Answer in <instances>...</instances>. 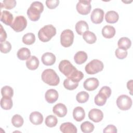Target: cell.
<instances>
[{
	"instance_id": "cell-1",
	"label": "cell",
	"mask_w": 133,
	"mask_h": 133,
	"mask_svg": "<svg viewBox=\"0 0 133 133\" xmlns=\"http://www.w3.org/2000/svg\"><path fill=\"white\" fill-rule=\"evenodd\" d=\"M44 10V5L39 1H35L31 3L27 10V15L32 21H37L41 17V13Z\"/></svg>"
},
{
	"instance_id": "cell-2",
	"label": "cell",
	"mask_w": 133,
	"mask_h": 133,
	"mask_svg": "<svg viewBox=\"0 0 133 133\" xmlns=\"http://www.w3.org/2000/svg\"><path fill=\"white\" fill-rule=\"evenodd\" d=\"M42 81L50 86H57L60 82V78L56 72L51 69L45 70L42 73Z\"/></svg>"
},
{
	"instance_id": "cell-3",
	"label": "cell",
	"mask_w": 133,
	"mask_h": 133,
	"mask_svg": "<svg viewBox=\"0 0 133 133\" xmlns=\"http://www.w3.org/2000/svg\"><path fill=\"white\" fill-rule=\"evenodd\" d=\"M56 34V29L51 24H48L42 28L38 32V37L43 42H47Z\"/></svg>"
},
{
	"instance_id": "cell-4",
	"label": "cell",
	"mask_w": 133,
	"mask_h": 133,
	"mask_svg": "<svg viewBox=\"0 0 133 133\" xmlns=\"http://www.w3.org/2000/svg\"><path fill=\"white\" fill-rule=\"evenodd\" d=\"M103 67V63L101 61L94 59L86 65L85 70L88 74H95L102 71Z\"/></svg>"
},
{
	"instance_id": "cell-5",
	"label": "cell",
	"mask_w": 133,
	"mask_h": 133,
	"mask_svg": "<svg viewBox=\"0 0 133 133\" xmlns=\"http://www.w3.org/2000/svg\"><path fill=\"white\" fill-rule=\"evenodd\" d=\"M73 32L69 29H66L63 31L60 35V43L64 47H69L71 46L74 41Z\"/></svg>"
},
{
	"instance_id": "cell-6",
	"label": "cell",
	"mask_w": 133,
	"mask_h": 133,
	"mask_svg": "<svg viewBox=\"0 0 133 133\" xmlns=\"http://www.w3.org/2000/svg\"><path fill=\"white\" fill-rule=\"evenodd\" d=\"M132 100L130 97L126 95H122L116 99V105L121 110H129L132 105Z\"/></svg>"
},
{
	"instance_id": "cell-7",
	"label": "cell",
	"mask_w": 133,
	"mask_h": 133,
	"mask_svg": "<svg viewBox=\"0 0 133 133\" xmlns=\"http://www.w3.org/2000/svg\"><path fill=\"white\" fill-rule=\"evenodd\" d=\"M27 25V20L23 16H17L10 27L16 32H19L23 31Z\"/></svg>"
},
{
	"instance_id": "cell-8",
	"label": "cell",
	"mask_w": 133,
	"mask_h": 133,
	"mask_svg": "<svg viewBox=\"0 0 133 133\" xmlns=\"http://www.w3.org/2000/svg\"><path fill=\"white\" fill-rule=\"evenodd\" d=\"M59 71L67 77H69L76 68L68 60H63L59 64Z\"/></svg>"
},
{
	"instance_id": "cell-9",
	"label": "cell",
	"mask_w": 133,
	"mask_h": 133,
	"mask_svg": "<svg viewBox=\"0 0 133 133\" xmlns=\"http://www.w3.org/2000/svg\"><path fill=\"white\" fill-rule=\"evenodd\" d=\"M91 1L81 0L76 4V8L77 12L81 15H86L88 14L91 10V6L90 4Z\"/></svg>"
},
{
	"instance_id": "cell-10",
	"label": "cell",
	"mask_w": 133,
	"mask_h": 133,
	"mask_svg": "<svg viewBox=\"0 0 133 133\" xmlns=\"http://www.w3.org/2000/svg\"><path fill=\"white\" fill-rule=\"evenodd\" d=\"M104 14V11L100 8L94 9L90 15L91 21L95 24L101 23L103 20Z\"/></svg>"
},
{
	"instance_id": "cell-11",
	"label": "cell",
	"mask_w": 133,
	"mask_h": 133,
	"mask_svg": "<svg viewBox=\"0 0 133 133\" xmlns=\"http://www.w3.org/2000/svg\"><path fill=\"white\" fill-rule=\"evenodd\" d=\"M99 82L97 78L90 77L86 79L83 83L84 88L88 91H93L99 86Z\"/></svg>"
},
{
	"instance_id": "cell-12",
	"label": "cell",
	"mask_w": 133,
	"mask_h": 133,
	"mask_svg": "<svg viewBox=\"0 0 133 133\" xmlns=\"http://www.w3.org/2000/svg\"><path fill=\"white\" fill-rule=\"evenodd\" d=\"M89 118L95 123L101 121L103 118V114L101 110L98 109H92L88 113Z\"/></svg>"
},
{
	"instance_id": "cell-13",
	"label": "cell",
	"mask_w": 133,
	"mask_h": 133,
	"mask_svg": "<svg viewBox=\"0 0 133 133\" xmlns=\"http://www.w3.org/2000/svg\"><path fill=\"white\" fill-rule=\"evenodd\" d=\"M56 56L54 54L50 52L44 53L41 58L42 63L47 66L52 65L56 62Z\"/></svg>"
},
{
	"instance_id": "cell-14",
	"label": "cell",
	"mask_w": 133,
	"mask_h": 133,
	"mask_svg": "<svg viewBox=\"0 0 133 133\" xmlns=\"http://www.w3.org/2000/svg\"><path fill=\"white\" fill-rule=\"evenodd\" d=\"M59 94L58 91L54 89H50L47 90L45 94V98L49 103L55 102L58 99Z\"/></svg>"
},
{
	"instance_id": "cell-15",
	"label": "cell",
	"mask_w": 133,
	"mask_h": 133,
	"mask_svg": "<svg viewBox=\"0 0 133 133\" xmlns=\"http://www.w3.org/2000/svg\"><path fill=\"white\" fill-rule=\"evenodd\" d=\"M52 112L58 117H63L67 114V108L64 104L59 103L53 107Z\"/></svg>"
},
{
	"instance_id": "cell-16",
	"label": "cell",
	"mask_w": 133,
	"mask_h": 133,
	"mask_svg": "<svg viewBox=\"0 0 133 133\" xmlns=\"http://www.w3.org/2000/svg\"><path fill=\"white\" fill-rule=\"evenodd\" d=\"M60 130L63 133H76L77 131L76 126L70 122L62 123L60 126Z\"/></svg>"
},
{
	"instance_id": "cell-17",
	"label": "cell",
	"mask_w": 133,
	"mask_h": 133,
	"mask_svg": "<svg viewBox=\"0 0 133 133\" xmlns=\"http://www.w3.org/2000/svg\"><path fill=\"white\" fill-rule=\"evenodd\" d=\"M29 119L30 122L33 124L35 125H38L43 123V116L40 112L37 111H34L30 114Z\"/></svg>"
},
{
	"instance_id": "cell-18",
	"label": "cell",
	"mask_w": 133,
	"mask_h": 133,
	"mask_svg": "<svg viewBox=\"0 0 133 133\" xmlns=\"http://www.w3.org/2000/svg\"><path fill=\"white\" fill-rule=\"evenodd\" d=\"M13 15L10 12L3 10L1 13V21L7 25H11L13 21Z\"/></svg>"
},
{
	"instance_id": "cell-19",
	"label": "cell",
	"mask_w": 133,
	"mask_h": 133,
	"mask_svg": "<svg viewBox=\"0 0 133 133\" xmlns=\"http://www.w3.org/2000/svg\"><path fill=\"white\" fill-rule=\"evenodd\" d=\"M73 116L76 121L81 122L85 116L84 109L81 107H76L73 111Z\"/></svg>"
},
{
	"instance_id": "cell-20",
	"label": "cell",
	"mask_w": 133,
	"mask_h": 133,
	"mask_svg": "<svg viewBox=\"0 0 133 133\" xmlns=\"http://www.w3.org/2000/svg\"><path fill=\"white\" fill-rule=\"evenodd\" d=\"M26 66L30 70H35L37 69L39 66V60L38 58L35 56H31L26 61Z\"/></svg>"
},
{
	"instance_id": "cell-21",
	"label": "cell",
	"mask_w": 133,
	"mask_h": 133,
	"mask_svg": "<svg viewBox=\"0 0 133 133\" xmlns=\"http://www.w3.org/2000/svg\"><path fill=\"white\" fill-rule=\"evenodd\" d=\"M115 29L111 25H105L102 29V34L105 38H111L115 34Z\"/></svg>"
},
{
	"instance_id": "cell-22",
	"label": "cell",
	"mask_w": 133,
	"mask_h": 133,
	"mask_svg": "<svg viewBox=\"0 0 133 133\" xmlns=\"http://www.w3.org/2000/svg\"><path fill=\"white\" fill-rule=\"evenodd\" d=\"M89 26L87 23L84 20L78 21L75 24V30L77 33L80 35L87 31H88Z\"/></svg>"
},
{
	"instance_id": "cell-23",
	"label": "cell",
	"mask_w": 133,
	"mask_h": 133,
	"mask_svg": "<svg viewBox=\"0 0 133 133\" xmlns=\"http://www.w3.org/2000/svg\"><path fill=\"white\" fill-rule=\"evenodd\" d=\"M119 19V15L117 12L114 10L108 11L105 16V19L107 22L114 23L117 22Z\"/></svg>"
},
{
	"instance_id": "cell-24",
	"label": "cell",
	"mask_w": 133,
	"mask_h": 133,
	"mask_svg": "<svg viewBox=\"0 0 133 133\" xmlns=\"http://www.w3.org/2000/svg\"><path fill=\"white\" fill-rule=\"evenodd\" d=\"M88 58L86 52L83 51H77L74 56L75 62L77 64H82L86 62Z\"/></svg>"
},
{
	"instance_id": "cell-25",
	"label": "cell",
	"mask_w": 133,
	"mask_h": 133,
	"mask_svg": "<svg viewBox=\"0 0 133 133\" xmlns=\"http://www.w3.org/2000/svg\"><path fill=\"white\" fill-rule=\"evenodd\" d=\"M17 56L19 59L25 60L28 59L31 57V51L28 48L22 47L18 50Z\"/></svg>"
},
{
	"instance_id": "cell-26",
	"label": "cell",
	"mask_w": 133,
	"mask_h": 133,
	"mask_svg": "<svg viewBox=\"0 0 133 133\" xmlns=\"http://www.w3.org/2000/svg\"><path fill=\"white\" fill-rule=\"evenodd\" d=\"M83 38L86 43L89 44H94L97 41V37L95 34L90 31H85L83 34Z\"/></svg>"
},
{
	"instance_id": "cell-27",
	"label": "cell",
	"mask_w": 133,
	"mask_h": 133,
	"mask_svg": "<svg viewBox=\"0 0 133 133\" xmlns=\"http://www.w3.org/2000/svg\"><path fill=\"white\" fill-rule=\"evenodd\" d=\"M117 45L118 48L127 50L130 47L131 45V42L128 37H123L119 38L118 41Z\"/></svg>"
},
{
	"instance_id": "cell-28",
	"label": "cell",
	"mask_w": 133,
	"mask_h": 133,
	"mask_svg": "<svg viewBox=\"0 0 133 133\" xmlns=\"http://www.w3.org/2000/svg\"><path fill=\"white\" fill-rule=\"evenodd\" d=\"M84 75L82 72L78 71L77 69H75L73 72L67 78L71 79L72 81L75 83H78L84 77Z\"/></svg>"
},
{
	"instance_id": "cell-29",
	"label": "cell",
	"mask_w": 133,
	"mask_h": 133,
	"mask_svg": "<svg viewBox=\"0 0 133 133\" xmlns=\"http://www.w3.org/2000/svg\"><path fill=\"white\" fill-rule=\"evenodd\" d=\"M13 105V102L11 98L9 97H2L1 100V108L6 110H10L12 108Z\"/></svg>"
},
{
	"instance_id": "cell-30",
	"label": "cell",
	"mask_w": 133,
	"mask_h": 133,
	"mask_svg": "<svg viewBox=\"0 0 133 133\" xmlns=\"http://www.w3.org/2000/svg\"><path fill=\"white\" fill-rule=\"evenodd\" d=\"M107 99L108 98L105 95L99 91V93L95 97L94 101L96 105L98 106H102L106 103Z\"/></svg>"
},
{
	"instance_id": "cell-31",
	"label": "cell",
	"mask_w": 133,
	"mask_h": 133,
	"mask_svg": "<svg viewBox=\"0 0 133 133\" xmlns=\"http://www.w3.org/2000/svg\"><path fill=\"white\" fill-rule=\"evenodd\" d=\"M95 126L94 124L90 122L85 121L81 125V129L84 133H90L94 131Z\"/></svg>"
},
{
	"instance_id": "cell-32",
	"label": "cell",
	"mask_w": 133,
	"mask_h": 133,
	"mask_svg": "<svg viewBox=\"0 0 133 133\" xmlns=\"http://www.w3.org/2000/svg\"><path fill=\"white\" fill-rule=\"evenodd\" d=\"M22 42L25 45H30L33 44L35 41V36L33 33H28L22 37Z\"/></svg>"
},
{
	"instance_id": "cell-33",
	"label": "cell",
	"mask_w": 133,
	"mask_h": 133,
	"mask_svg": "<svg viewBox=\"0 0 133 133\" xmlns=\"http://www.w3.org/2000/svg\"><path fill=\"white\" fill-rule=\"evenodd\" d=\"M24 123L22 117L19 114L14 115L11 118V123L16 127L19 128L21 127Z\"/></svg>"
},
{
	"instance_id": "cell-34",
	"label": "cell",
	"mask_w": 133,
	"mask_h": 133,
	"mask_svg": "<svg viewBox=\"0 0 133 133\" xmlns=\"http://www.w3.org/2000/svg\"><path fill=\"white\" fill-rule=\"evenodd\" d=\"M89 97V96L88 92L84 91H82L79 92L76 95V99L78 102L80 103H84L88 101Z\"/></svg>"
},
{
	"instance_id": "cell-35",
	"label": "cell",
	"mask_w": 133,
	"mask_h": 133,
	"mask_svg": "<svg viewBox=\"0 0 133 133\" xmlns=\"http://www.w3.org/2000/svg\"><path fill=\"white\" fill-rule=\"evenodd\" d=\"M45 124L47 127H54L56 126L58 123L57 118L52 115H48L46 117L45 121Z\"/></svg>"
},
{
	"instance_id": "cell-36",
	"label": "cell",
	"mask_w": 133,
	"mask_h": 133,
	"mask_svg": "<svg viewBox=\"0 0 133 133\" xmlns=\"http://www.w3.org/2000/svg\"><path fill=\"white\" fill-rule=\"evenodd\" d=\"M78 85V83H75L72 81L69 78H67L64 79L63 82V86L64 87L69 90H72L76 89Z\"/></svg>"
},
{
	"instance_id": "cell-37",
	"label": "cell",
	"mask_w": 133,
	"mask_h": 133,
	"mask_svg": "<svg viewBox=\"0 0 133 133\" xmlns=\"http://www.w3.org/2000/svg\"><path fill=\"white\" fill-rule=\"evenodd\" d=\"M1 94L3 97L11 98L14 95V90L10 86H5L1 89Z\"/></svg>"
},
{
	"instance_id": "cell-38",
	"label": "cell",
	"mask_w": 133,
	"mask_h": 133,
	"mask_svg": "<svg viewBox=\"0 0 133 133\" xmlns=\"http://www.w3.org/2000/svg\"><path fill=\"white\" fill-rule=\"evenodd\" d=\"M1 9L5 8L7 9H11L16 5V1L15 0H4L3 3H0Z\"/></svg>"
},
{
	"instance_id": "cell-39",
	"label": "cell",
	"mask_w": 133,
	"mask_h": 133,
	"mask_svg": "<svg viewBox=\"0 0 133 133\" xmlns=\"http://www.w3.org/2000/svg\"><path fill=\"white\" fill-rule=\"evenodd\" d=\"M1 51L4 54L9 52L11 49V45L8 41H4L1 43Z\"/></svg>"
},
{
	"instance_id": "cell-40",
	"label": "cell",
	"mask_w": 133,
	"mask_h": 133,
	"mask_svg": "<svg viewBox=\"0 0 133 133\" xmlns=\"http://www.w3.org/2000/svg\"><path fill=\"white\" fill-rule=\"evenodd\" d=\"M115 54L116 57L119 59H123L125 58L128 54L127 50L118 48L115 50Z\"/></svg>"
},
{
	"instance_id": "cell-41",
	"label": "cell",
	"mask_w": 133,
	"mask_h": 133,
	"mask_svg": "<svg viewBox=\"0 0 133 133\" xmlns=\"http://www.w3.org/2000/svg\"><path fill=\"white\" fill-rule=\"evenodd\" d=\"M46 5L47 7L50 9H53L56 8L59 4V0H47L45 2Z\"/></svg>"
},
{
	"instance_id": "cell-42",
	"label": "cell",
	"mask_w": 133,
	"mask_h": 133,
	"mask_svg": "<svg viewBox=\"0 0 133 133\" xmlns=\"http://www.w3.org/2000/svg\"><path fill=\"white\" fill-rule=\"evenodd\" d=\"M99 92H102V94L105 95L108 98H109L110 97L111 95L112 91H111V89L109 87L107 86H103L100 89Z\"/></svg>"
},
{
	"instance_id": "cell-43",
	"label": "cell",
	"mask_w": 133,
	"mask_h": 133,
	"mask_svg": "<svg viewBox=\"0 0 133 133\" xmlns=\"http://www.w3.org/2000/svg\"><path fill=\"white\" fill-rule=\"evenodd\" d=\"M103 132H111V133H116L117 132L116 127L113 125H108L103 130Z\"/></svg>"
},
{
	"instance_id": "cell-44",
	"label": "cell",
	"mask_w": 133,
	"mask_h": 133,
	"mask_svg": "<svg viewBox=\"0 0 133 133\" xmlns=\"http://www.w3.org/2000/svg\"><path fill=\"white\" fill-rule=\"evenodd\" d=\"M1 26V36H0V41L1 43H2L5 41L6 39L7 38V33L5 30L3 29V26L2 24H0Z\"/></svg>"
},
{
	"instance_id": "cell-45",
	"label": "cell",
	"mask_w": 133,
	"mask_h": 133,
	"mask_svg": "<svg viewBox=\"0 0 133 133\" xmlns=\"http://www.w3.org/2000/svg\"><path fill=\"white\" fill-rule=\"evenodd\" d=\"M127 87L128 89H129L130 90V95H132V79L129 81L127 82Z\"/></svg>"
}]
</instances>
